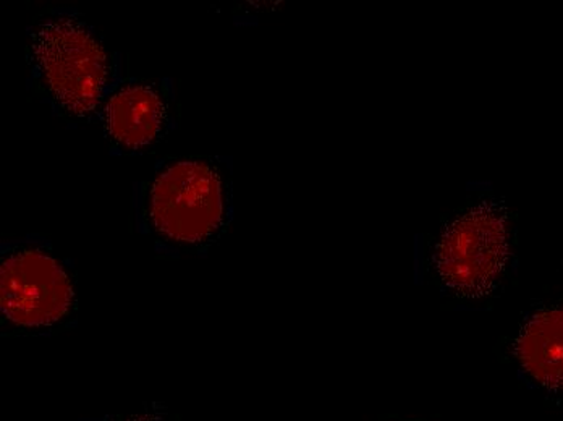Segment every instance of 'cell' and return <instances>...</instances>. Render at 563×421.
Instances as JSON below:
<instances>
[{
	"label": "cell",
	"mask_w": 563,
	"mask_h": 421,
	"mask_svg": "<svg viewBox=\"0 0 563 421\" xmlns=\"http://www.w3.org/2000/svg\"><path fill=\"white\" fill-rule=\"evenodd\" d=\"M75 269L43 235L0 243V330L9 337H53L77 326Z\"/></svg>",
	"instance_id": "cell-3"
},
{
	"label": "cell",
	"mask_w": 563,
	"mask_h": 421,
	"mask_svg": "<svg viewBox=\"0 0 563 421\" xmlns=\"http://www.w3.org/2000/svg\"><path fill=\"white\" fill-rule=\"evenodd\" d=\"M133 218L154 250L170 258L206 256L233 219L232 157L170 156L135 184Z\"/></svg>",
	"instance_id": "cell-1"
},
{
	"label": "cell",
	"mask_w": 563,
	"mask_h": 421,
	"mask_svg": "<svg viewBox=\"0 0 563 421\" xmlns=\"http://www.w3.org/2000/svg\"><path fill=\"white\" fill-rule=\"evenodd\" d=\"M508 252L507 212L499 203L483 201L442 232L435 246V269L453 293L478 299L496 286Z\"/></svg>",
	"instance_id": "cell-4"
},
{
	"label": "cell",
	"mask_w": 563,
	"mask_h": 421,
	"mask_svg": "<svg viewBox=\"0 0 563 421\" xmlns=\"http://www.w3.org/2000/svg\"><path fill=\"white\" fill-rule=\"evenodd\" d=\"M167 409L163 403H151L143 410L129 416H109L102 419L80 420V421H164L166 420Z\"/></svg>",
	"instance_id": "cell-7"
},
{
	"label": "cell",
	"mask_w": 563,
	"mask_h": 421,
	"mask_svg": "<svg viewBox=\"0 0 563 421\" xmlns=\"http://www.w3.org/2000/svg\"><path fill=\"white\" fill-rule=\"evenodd\" d=\"M515 357L533 385L563 394V307L538 311L523 324Z\"/></svg>",
	"instance_id": "cell-6"
},
{
	"label": "cell",
	"mask_w": 563,
	"mask_h": 421,
	"mask_svg": "<svg viewBox=\"0 0 563 421\" xmlns=\"http://www.w3.org/2000/svg\"><path fill=\"white\" fill-rule=\"evenodd\" d=\"M98 122L112 156L156 153L177 129L172 78H123L102 106Z\"/></svg>",
	"instance_id": "cell-5"
},
{
	"label": "cell",
	"mask_w": 563,
	"mask_h": 421,
	"mask_svg": "<svg viewBox=\"0 0 563 421\" xmlns=\"http://www.w3.org/2000/svg\"><path fill=\"white\" fill-rule=\"evenodd\" d=\"M26 88L67 129L98 122L123 80L122 56L109 49L84 13L41 10L26 29Z\"/></svg>",
	"instance_id": "cell-2"
}]
</instances>
